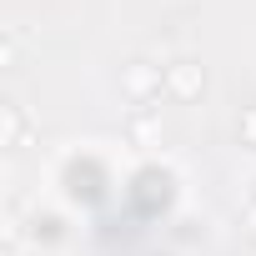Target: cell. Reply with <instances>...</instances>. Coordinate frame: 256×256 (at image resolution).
Returning <instances> with one entry per match:
<instances>
[{
    "instance_id": "3",
    "label": "cell",
    "mask_w": 256,
    "mask_h": 256,
    "mask_svg": "<svg viewBox=\"0 0 256 256\" xmlns=\"http://www.w3.org/2000/svg\"><path fill=\"white\" fill-rule=\"evenodd\" d=\"M120 90H126L131 106H151V100L166 90V66H156V60H131V66L120 70Z\"/></svg>"
},
{
    "instance_id": "6",
    "label": "cell",
    "mask_w": 256,
    "mask_h": 256,
    "mask_svg": "<svg viewBox=\"0 0 256 256\" xmlns=\"http://www.w3.org/2000/svg\"><path fill=\"white\" fill-rule=\"evenodd\" d=\"M241 221H246V231L256 236V161H251L246 176H241Z\"/></svg>"
},
{
    "instance_id": "4",
    "label": "cell",
    "mask_w": 256,
    "mask_h": 256,
    "mask_svg": "<svg viewBox=\"0 0 256 256\" xmlns=\"http://www.w3.org/2000/svg\"><path fill=\"white\" fill-rule=\"evenodd\" d=\"M201 90H206V66H201V60H171V66H166V96L196 100Z\"/></svg>"
},
{
    "instance_id": "2",
    "label": "cell",
    "mask_w": 256,
    "mask_h": 256,
    "mask_svg": "<svg viewBox=\"0 0 256 256\" xmlns=\"http://www.w3.org/2000/svg\"><path fill=\"white\" fill-rule=\"evenodd\" d=\"M10 251H30V256H76V241H80V216L60 201V196H50L46 186L10 216Z\"/></svg>"
},
{
    "instance_id": "7",
    "label": "cell",
    "mask_w": 256,
    "mask_h": 256,
    "mask_svg": "<svg viewBox=\"0 0 256 256\" xmlns=\"http://www.w3.org/2000/svg\"><path fill=\"white\" fill-rule=\"evenodd\" d=\"M236 141L256 156V106H241V116H236Z\"/></svg>"
},
{
    "instance_id": "5",
    "label": "cell",
    "mask_w": 256,
    "mask_h": 256,
    "mask_svg": "<svg viewBox=\"0 0 256 256\" xmlns=\"http://www.w3.org/2000/svg\"><path fill=\"white\" fill-rule=\"evenodd\" d=\"M26 136H30L26 106H20V100H6V106H0V146H6V151H20Z\"/></svg>"
},
{
    "instance_id": "8",
    "label": "cell",
    "mask_w": 256,
    "mask_h": 256,
    "mask_svg": "<svg viewBox=\"0 0 256 256\" xmlns=\"http://www.w3.org/2000/svg\"><path fill=\"white\" fill-rule=\"evenodd\" d=\"M20 46H26L20 26H6V40H0V66H16V60H20Z\"/></svg>"
},
{
    "instance_id": "1",
    "label": "cell",
    "mask_w": 256,
    "mask_h": 256,
    "mask_svg": "<svg viewBox=\"0 0 256 256\" xmlns=\"http://www.w3.org/2000/svg\"><path fill=\"white\" fill-rule=\"evenodd\" d=\"M46 191L60 196L76 216H90L116 191H126V161L106 141H66L46 161Z\"/></svg>"
}]
</instances>
